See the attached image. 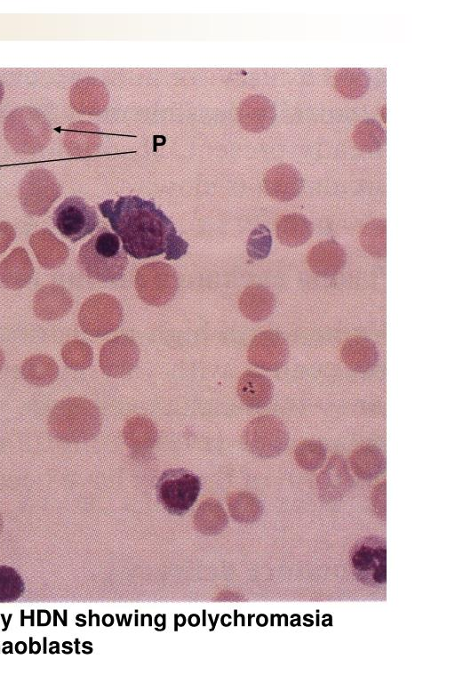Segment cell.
Instances as JSON below:
<instances>
[{"mask_svg": "<svg viewBox=\"0 0 455 683\" xmlns=\"http://www.w3.org/2000/svg\"><path fill=\"white\" fill-rule=\"evenodd\" d=\"M103 217L120 237L124 251L135 259L165 254L167 261L187 253L188 243L178 235L172 221L154 202L138 196H122L98 205Z\"/></svg>", "mask_w": 455, "mask_h": 683, "instance_id": "1", "label": "cell"}, {"mask_svg": "<svg viewBox=\"0 0 455 683\" xmlns=\"http://www.w3.org/2000/svg\"><path fill=\"white\" fill-rule=\"evenodd\" d=\"M101 422V414L95 403L83 397H71L60 400L52 407L48 430L60 441L82 443L98 436Z\"/></svg>", "mask_w": 455, "mask_h": 683, "instance_id": "2", "label": "cell"}, {"mask_svg": "<svg viewBox=\"0 0 455 683\" xmlns=\"http://www.w3.org/2000/svg\"><path fill=\"white\" fill-rule=\"evenodd\" d=\"M77 264L89 278L100 282H115L123 277L128 258L121 248L118 236L104 224L81 245Z\"/></svg>", "mask_w": 455, "mask_h": 683, "instance_id": "3", "label": "cell"}, {"mask_svg": "<svg viewBox=\"0 0 455 683\" xmlns=\"http://www.w3.org/2000/svg\"><path fill=\"white\" fill-rule=\"evenodd\" d=\"M6 142L21 155H35L44 150L52 139L48 119L37 108L23 106L11 111L4 122Z\"/></svg>", "mask_w": 455, "mask_h": 683, "instance_id": "4", "label": "cell"}, {"mask_svg": "<svg viewBox=\"0 0 455 683\" xmlns=\"http://www.w3.org/2000/svg\"><path fill=\"white\" fill-rule=\"evenodd\" d=\"M201 485L200 478L190 470L169 469L160 475L156 482V498L169 513L181 516L196 502Z\"/></svg>", "mask_w": 455, "mask_h": 683, "instance_id": "5", "label": "cell"}, {"mask_svg": "<svg viewBox=\"0 0 455 683\" xmlns=\"http://www.w3.org/2000/svg\"><path fill=\"white\" fill-rule=\"evenodd\" d=\"M134 285L138 296L143 302L161 307L174 298L179 287V277L172 265L164 261H153L138 269Z\"/></svg>", "mask_w": 455, "mask_h": 683, "instance_id": "6", "label": "cell"}, {"mask_svg": "<svg viewBox=\"0 0 455 683\" xmlns=\"http://www.w3.org/2000/svg\"><path fill=\"white\" fill-rule=\"evenodd\" d=\"M242 439L246 448L254 455L273 458L286 449L289 434L282 420L272 414H265L257 416L247 423Z\"/></svg>", "mask_w": 455, "mask_h": 683, "instance_id": "7", "label": "cell"}, {"mask_svg": "<svg viewBox=\"0 0 455 683\" xmlns=\"http://www.w3.org/2000/svg\"><path fill=\"white\" fill-rule=\"evenodd\" d=\"M123 317L120 301L106 293L89 296L81 305L77 316L82 331L92 337H102L116 331Z\"/></svg>", "mask_w": 455, "mask_h": 683, "instance_id": "8", "label": "cell"}, {"mask_svg": "<svg viewBox=\"0 0 455 683\" xmlns=\"http://www.w3.org/2000/svg\"><path fill=\"white\" fill-rule=\"evenodd\" d=\"M60 195V183L45 168L28 171L20 181L18 191L20 204L29 216L45 215Z\"/></svg>", "mask_w": 455, "mask_h": 683, "instance_id": "9", "label": "cell"}, {"mask_svg": "<svg viewBox=\"0 0 455 683\" xmlns=\"http://www.w3.org/2000/svg\"><path fill=\"white\" fill-rule=\"evenodd\" d=\"M351 565L355 578L363 584L378 587L387 581L386 540L368 535L359 540L351 550Z\"/></svg>", "mask_w": 455, "mask_h": 683, "instance_id": "10", "label": "cell"}, {"mask_svg": "<svg viewBox=\"0 0 455 683\" xmlns=\"http://www.w3.org/2000/svg\"><path fill=\"white\" fill-rule=\"evenodd\" d=\"M52 222L64 237L76 243L92 234L99 226L100 219L94 206L81 197L71 196L55 208Z\"/></svg>", "mask_w": 455, "mask_h": 683, "instance_id": "11", "label": "cell"}, {"mask_svg": "<svg viewBox=\"0 0 455 683\" xmlns=\"http://www.w3.org/2000/svg\"><path fill=\"white\" fill-rule=\"evenodd\" d=\"M289 358V346L285 338L274 330L257 333L251 341L247 358L259 369L275 372L284 366Z\"/></svg>", "mask_w": 455, "mask_h": 683, "instance_id": "12", "label": "cell"}, {"mask_svg": "<svg viewBox=\"0 0 455 683\" xmlns=\"http://www.w3.org/2000/svg\"><path fill=\"white\" fill-rule=\"evenodd\" d=\"M140 349L130 336L119 335L106 342L100 351V367L109 377L129 374L137 366Z\"/></svg>", "mask_w": 455, "mask_h": 683, "instance_id": "13", "label": "cell"}, {"mask_svg": "<svg viewBox=\"0 0 455 683\" xmlns=\"http://www.w3.org/2000/svg\"><path fill=\"white\" fill-rule=\"evenodd\" d=\"M353 476L347 460L339 454H332L316 478L319 498L332 502L343 498L352 488Z\"/></svg>", "mask_w": 455, "mask_h": 683, "instance_id": "14", "label": "cell"}, {"mask_svg": "<svg viewBox=\"0 0 455 683\" xmlns=\"http://www.w3.org/2000/svg\"><path fill=\"white\" fill-rule=\"evenodd\" d=\"M108 101L109 94L105 84L96 77L81 78L70 88V106L79 114L99 116L106 110Z\"/></svg>", "mask_w": 455, "mask_h": 683, "instance_id": "15", "label": "cell"}, {"mask_svg": "<svg viewBox=\"0 0 455 683\" xmlns=\"http://www.w3.org/2000/svg\"><path fill=\"white\" fill-rule=\"evenodd\" d=\"M123 438L132 457L142 460L152 453L158 439V431L150 418L137 414L126 421Z\"/></svg>", "mask_w": 455, "mask_h": 683, "instance_id": "16", "label": "cell"}, {"mask_svg": "<svg viewBox=\"0 0 455 683\" xmlns=\"http://www.w3.org/2000/svg\"><path fill=\"white\" fill-rule=\"evenodd\" d=\"M263 183L267 194L281 202L296 198L304 186L300 173L290 164H279L271 167L267 171Z\"/></svg>", "mask_w": 455, "mask_h": 683, "instance_id": "17", "label": "cell"}, {"mask_svg": "<svg viewBox=\"0 0 455 683\" xmlns=\"http://www.w3.org/2000/svg\"><path fill=\"white\" fill-rule=\"evenodd\" d=\"M73 297L64 286L46 284L40 287L33 299L36 317L43 321H53L65 317L73 307Z\"/></svg>", "mask_w": 455, "mask_h": 683, "instance_id": "18", "label": "cell"}, {"mask_svg": "<svg viewBox=\"0 0 455 683\" xmlns=\"http://www.w3.org/2000/svg\"><path fill=\"white\" fill-rule=\"evenodd\" d=\"M237 117L241 126L252 133H260L272 125L275 119V108L267 97L252 94L240 103Z\"/></svg>", "mask_w": 455, "mask_h": 683, "instance_id": "19", "label": "cell"}, {"mask_svg": "<svg viewBox=\"0 0 455 683\" xmlns=\"http://www.w3.org/2000/svg\"><path fill=\"white\" fill-rule=\"evenodd\" d=\"M29 245L38 263L45 269L62 266L68 258V245L47 229H40L29 237Z\"/></svg>", "mask_w": 455, "mask_h": 683, "instance_id": "20", "label": "cell"}, {"mask_svg": "<svg viewBox=\"0 0 455 683\" xmlns=\"http://www.w3.org/2000/svg\"><path fill=\"white\" fill-rule=\"evenodd\" d=\"M311 271L323 277L338 275L344 268L347 255L344 248L335 240L328 239L313 246L307 257Z\"/></svg>", "mask_w": 455, "mask_h": 683, "instance_id": "21", "label": "cell"}, {"mask_svg": "<svg viewBox=\"0 0 455 683\" xmlns=\"http://www.w3.org/2000/svg\"><path fill=\"white\" fill-rule=\"evenodd\" d=\"M101 142L98 125L89 121H76L66 128L62 143L72 157H84L95 153Z\"/></svg>", "mask_w": 455, "mask_h": 683, "instance_id": "22", "label": "cell"}, {"mask_svg": "<svg viewBox=\"0 0 455 683\" xmlns=\"http://www.w3.org/2000/svg\"><path fill=\"white\" fill-rule=\"evenodd\" d=\"M236 390L242 403L252 409L268 406L274 394L272 381L266 375L251 370L241 374Z\"/></svg>", "mask_w": 455, "mask_h": 683, "instance_id": "23", "label": "cell"}, {"mask_svg": "<svg viewBox=\"0 0 455 683\" xmlns=\"http://www.w3.org/2000/svg\"><path fill=\"white\" fill-rule=\"evenodd\" d=\"M34 275L32 261L24 247L18 246L0 262V281L7 288L21 289Z\"/></svg>", "mask_w": 455, "mask_h": 683, "instance_id": "24", "label": "cell"}, {"mask_svg": "<svg viewBox=\"0 0 455 683\" xmlns=\"http://www.w3.org/2000/svg\"><path fill=\"white\" fill-rule=\"evenodd\" d=\"M340 358L351 371L365 373L378 364L379 351L376 344L369 338L354 336L344 342Z\"/></svg>", "mask_w": 455, "mask_h": 683, "instance_id": "25", "label": "cell"}, {"mask_svg": "<svg viewBox=\"0 0 455 683\" xmlns=\"http://www.w3.org/2000/svg\"><path fill=\"white\" fill-rule=\"evenodd\" d=\"M275 305V298L272 291L259 284L247 286L238 301L241 313L252 322H261L268 318Z\"/></svg>", "mask_w": 455, "mask_h": 683, "instance_id": "26", "label": "cell"}, {"mask_svg": "<svg viewBox=\"0 0 455 683\" xmlns=\"http://www.w3.org/2000/svg\"><path fill=\"white\" fill-rule=\"evenodd\" d=\"M349 463L355 476L363 480L374 479L386 470L383 452L370 444L356 447L349 457Z\"/></svg>", "mask_w": 455, "mask_h": 683, "instance_id": "27", "label": "cell"}, {"mask_svg": "<svg viewBox=\"0 0 455 683\" xmlns=\"http://www.w3.org/2000/svg\"><path fill=\"white\" fill-rule=\"evenodd\" d=\"M311 221L299 213L282 215L275 223L276 237L288 247L304 245L312 236Z\"/></svg>", "mask_w": 455, "mask_h": 683, "instance_id": "28", "label": "cell"}, {"mask_svg": "<svg viewBox=\"0 0 455 683\" xmlns=\"http://www.w3.org/2000/svg\"><path fill=\"white\" fill-rule=\"evenodd\" d=\"M21 375L29 384L43 387L54 382L59 375L56 361L44 354L27 358L20 367Z\"/></svg>", "mask_w": 455, "mask_h": 683, "instance_id": "29", "label": "cell"}, {"mask_svg": "<svg viewBox=\"0 0 455 683\" xmlns=\"http://www.w3.org/2000/svg\"><path fill=\"white\" fill-rule=\"evenodd\" d=\"M371 83L367 71L361 68H339L334 76V87L343 97L356 99L363 96Z\"/></svg>", "mask_w": 455, "mask_h": 683, "instance_id": "30", "label": "cell"}, {"mask_svg": "<svg viewBox=\"0 0 455 683\" xmlns=\"http://www.w3.org/2000/svg\"><path fill=\"white\" fill-rule=\"evenodd\" d=\"M194 523L203 534H218L225 528L228 517L219 501L208 498L198 506L194 515Z\"/></svg>", "mask_w": 455, "mask_h": 683, "instance_id": "31", "label": "cell"}, {"mask_svg": "<svg viewBox=\"0 0 455 683\" xmlns=\"http://www.w3.org/2000/svg\"><path fill=\"white\" fill-rule=\"evenodd\" d=\"M352 140L359 150L366 153L376 152L386 144V130L378 120L364 119L355 126Z\"/></svg>", "mask_w": 455, "mask_h": 683, "instance_id": "32", "label": "cell"}, {"mask_svg": "<svg viewBox=\"0 0 455 683\" xmlns=\"http://www.w3.org/2000/svg\"><path fill=\"white\" fill-rule=\"evenodd\" d=\"M228 506L232 518L241 523L258 520L263 512L259 498L249 492H235L228 496Z\"/></svg>", "mask_w": 455, "mask_h": 683, "instance_id": "33", "label": "cell"}, {"mask_svg": "<svg viewBox=\"0 0 455 683\" xmlns=\"http://www.w3.org/2000/svg\"><path fill=\"white\" fill-rule=\"evenodd\" d=\"M386 220L375 219L366 223L360 233V244L370 255L386 257Z\"/></svg>", "mask_w": 455, "mask_h": 683, "instance_id": "34", "label": "cell"}, {"mask_svg": "<svg viewBox=\"0 0 455 683\" xmlns=\"http://www.w3.org/2000/svg\"><path fill=\"white\" fill-rule=\"evenodd\" d=\"M294 459L302 470L315 471L326 460V448L319 440H302L295 447Z\"/></svg>", "mask_w": 455, "mask_h": 683, "instance_id": "35", "label": "cell"}, {"mask_svg": "<svg viewBox=\"0 0 455 683\" xmlns=\"http://www.w3.org/2000/svg\"><path fill=\"white\" fill-rule=\"evenodd\" d=\"M61 358L68 368L76 371L85 370L92 366L93 351L86 342L74 339L64 344Z\"/></svg>", "mask_w": 455, "mask_h": 683, "instance_id": "36", "label": "cell"}, {"mask_svg": "<svg viewBox=\"0 0 455 683\" xmlns=\"http://www.w3.org/2000/svg\"><path fill=\"white\" fill-rule=\"evenodd\" d=\"M24 590L23 580L17 571L7 566H0V602L18 599Z\"/></svg>", "mask_w": 455, "mask_h": 683, "instance_id": "37", "label": "cell"}, {"mask_svg": "<svg viewBox=\"0 0 455 683\" xmlns=\"http://www.w3.org/2000/svg\"><path fill=\"white\" fill-rule=\"evenodd\" d=\"M272 245L269 229L263 224L257 226L250 234L247 242V253L254 260L267 257Z\"/></svg>", "mask_w": 455, "mask_h": 683, "instance_id": "38", "label": "cell"}, {"mask_svg": "<svg viewBox=\"0 0 455 683\" xmlns=\"http://www.w3.org/2000/svg\"><path fill=\"white\" fill-rule=\"evenodd\" d=\"M371 502L374 511L380 518H386V481L380 482L373 489Z\"/></svg>", "mask_w": 455, "mask_h": 683, "instance_id": "39", "label": "cell"}, {"mask_svg": "<svg viewBox=\"0 0 455 683\" xmlns=\"http://www.w3.org/2000/svg\"><path fill=\"white\" fill-rule=\"evenodd\" d=\"M16 237L13 226L7 221L0 222V254L4 253Z\"/></svg>", "mask_w": 455, "mask_h": 683, "instance_id": "40", "label": "cell"}, {"mask_svg": "<svg viewBox=\"0 0 455 683\" xmlns=\"http://www.w3.org/2000/svg\"><path fill=\"white\" fill-rule=\"evenodd\" d=\"M4 355L3 350L0 348V371L2 370V368L4 366Z\"/></svg>", "mask_w": 455, "mask_h": 683, "instance_id": "41", "label": "cell"}, {"mask_svg": "<svg viewBox=\"0 0 455 683\" xmlns=\"http://www.w3.org/2000/svg\"><path fill=\"white\" fill-rule=\"evenodd\" d=\"M4 84H3L2 81L0 80V104H1L2 100L4 98Z\"/></svg>", "mask_w": 455, "mask_h": 683, "instance_id": "42", "label": "cell"}, {"mask_svg": "<svg viewBox=\"0 0 455 683\" xmlns=\"http://www.w3.org/2000/svg\"><path fill=\"white\" fill-rule=\"evenodd\" d=\"M1 525H2V520H1V516H0V528H1Z\"/></svg>", "mask_w": 455, "mask_h": 683, "instance_id": "43", "label": "cell"}]
</instances>
